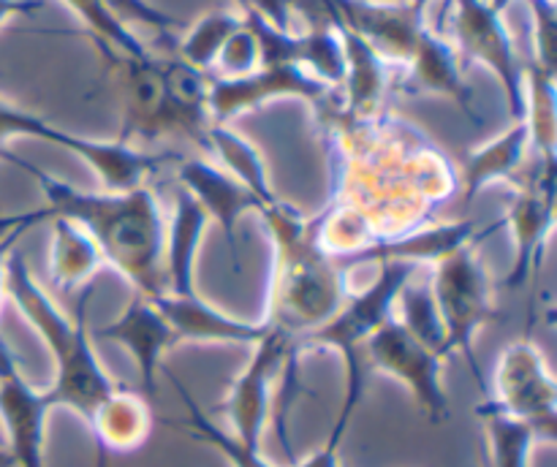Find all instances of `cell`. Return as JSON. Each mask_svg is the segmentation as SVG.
<instances>
[{
    "label": "cell",
    "instance_id": "277c9868",
    "mask_svg": "<svg viewBox=\"0 0 557 467\" xmlns=\"http://www.w3.org/2000/svg\"><path fill=\"white\" fill-rule=\"evenodd\" d=\"M92 288H96L92 282L82 288L74 315H65L44 291L41 282L33 277L30 266L20 253H11L5 261V296L41 337L54 362V380L44 391L52 407H69L76 416H82L85 424L92 411L120 386L103 369L90 329H87V302L92 296Z\"/></svg>",
    "mask_w": 557,
    "mask_h": 467
},
{
    "label": "cell",
    "instance_id": "9a60e30c",
    "mask_svg": "<svg viewBox=\"0 0 557 467\" xmlns=\"http://www.w3.org/2000/svg\"><path fill=\"white\" fill-rule=\"evenodd\" d=\"M504 223H493V226L482 228L479 220L473 217H457V220H441V223H428L422 228H413V231L397 234V237L379 239L375 244H370L368 250H362L354 258L343 261L341 266H346L348 272L359 264H384V261H397V264H413V266H433L441 258H446L449 253L460 250L462 244L482 242L487 234L498 231Z\"/></svg>",
    "mask_w": 557,
    "mask_h": 467
},
{
    "label": "cell",
    "instance_id": "52a82bcc",
    "mask_svg": "<svg viewBox=\"0 0 557 467\" xmlns=\"http://www.w3.org/2000/svg\"><path fill=\"white\" fill-rule=\"evenodd\" d=\"M449 41L457 49L462 71L482 63L504 87L511 123L525 119V65L520 63L504 14L490 0H444Z\"/></svg>",
    "mask_w": 557,
    "mask_h": 467
},
{
    "label": "cell",
    "instance_id": "ac0fdd59",
    "mask_svg": "<svg viewBox=\"0 0 557 467\" xmlns=\"http://www.w3.org/2000/svg\"><path fill=\"white\" fill-rule=\"evenodd\" d=\"M531 147L525 119L511 123L500 136H495L487 144L476 147L466 155L462 168L457 172V195L460 204L468 206L473 195L495 182H515L517 174L525 168V155Z\"/></svg>",
    "mask_w": 557,
    "mask_h": 467
},
{
    "label": "cell",
    "instance_id": "6da1fadb",
    "mask_svg": "<svg viewBox=\"0 0 557 467\" xmlns=\"http://www.w3.org/2000/svg\"><path fill=\"white\" fill-rule=\"evenodd\" d=\"M11 163L33 174L41 185L47 204L41 206L47 220L69 217L85 228L101 250L109 269L117 272L134 293L161 296L166 293L163 272V244H166V217L150 185L112 193V190H79L54 174L11 155Z\"/></svg>",
    "mask_w": 557,
    "mask_h": 467
},
{
    "label": "cell",
    "instance_id": "d6986e66",
    "mask_svg": "<svg viewBox=\"0 0 557 467\" xmlns=\"http://www.w3.org/2000/svg\"><path fill=\"white\" fill-rule=\"evenodd\" d=\"M207 226H210V217L196 204L194 195L188 190L177 188L172 220L166 226V244H163L166 293H174V296L199 293L196 291V258H199Z\"/></svg>",
    "mask_w": 557,
    "mask_h": 467
},
{
    "label": "cell",
    "instance_id": "8fae6325",
    "mask_svg": "<svg viewBox=\"0 0 557 467\" xmlns=\"http://www.w3.org/2000/svg\"><path fill=\"white\" fill-rule=\"evenodd\" d=\"M277 98H302V101L313 103L321 114L337 106L335 87L315 79L302 65H259L250 74L232 76V79L210 74L207 103H210L212 123L228 125V119L239 117L250 109L264 106L270 101H277Z\"/></svg>",
    "mask_w": 557,
    "mask_h": 467
},
{
    "label": "cell",
    "instance_id": "44dd1931",
    "mask_svg": "<svg viewBox=\"0 0 557 467\" xmlns=\"http://www.w3.org/2000/svg\"><path fill=\"white\" fill-rule=\"evenodd\" d=\"M101 269H107V261L90 234L69 217H52L49 277L58 291L69 296V293L90 286Z\"/></svg>",
    "mask_w": 557,
    "mask_h": 467
},
{
    "label": "cell",
    "instance_id": "83f0119b",
    "mask_svg": "<svg viewBox=\"0 0 557 467\" xmlns=\"http://www.w3.org/2000/svg\"><path fill=\"white\" fill-rule=\"evenodd\" d=\"M239 27H243V14H232V11H212V14H205L194 27H190L188 36L180 41L177 58L183 60V63H188L190 68L210 74V71L215 68V60L218 54H221L223 43H226Z\"/></svg>",
    "mask_w": 557,
    "mask_h": 467
},
{
    "label": "cell",
    "instance_id": "f546056e",
    "mask_svg": "<svg viewBox=\"0 0 557 467\" xmlns=\"http://www.w3.org/2000/svg\"><path fill=\"white\" fill-rule=\"evenodd\" d=\"M533 16V65L557 76V5L555 0H528Z\"/></svg>",
    "mask_w": 557,
    "mask_h": 467
},
{
    "label": "cell",
    "instance_id": "3957f363",
    "mask_svg": "<svg viewBox=\"0 0 557 467\" xmlns=\"http://www.w3.org/2000/svg\"><path fill=\"white\" fill-rule=\"evenodd\" d=\"M109 74L120 92V123L117 141L131 147L156 144L169 136H185L201 150H207V128L212 125L210 103V74L190 68L174 54H131L98 47Z\"/></svg>",
    "mask_w": 557,
    "mask_h": 467
},
{
    "label": "cell",
    "instance_id": "30bf717a",
    "mask_svg": "<svg viewBox=\"0 0 557 467\" xmlns=\"http://www.w3.org/2000/svg\"><path fill=\"white\" fill-rule=\"evenodd\" d=\"M511 185H515V195L509 199V210L500 223L509 226L511 239H515V264L504 277V286L509 291H520L539 272L544 250L555 231L557 163H542L536 157V163L531 168H522Z\"/></svg>",
    "mask_w": 557,
    "mask_h": 467
},
{
    "label": "cell",
    "instance_id": "74e56055",
    "mask_svg": "<svg viewBox=\"0 0 557 467\" xmlns=\"http://www.w3.org/2000/svg\"><path fill=\"white\" fill-rule=\"evenodd\" d=\"M411 3H413V5H419V9L428 11V5H430V3H435V0H411Z\"/></svg>",
    "mask_w": 557,
    "mask_h": 467
},
{
    "label": "cell",
    "instance_id": "5bb4252c",
    "mask_svg": "<svg viewBox=\"0 0 557 467\" xmlns=\"http://www.w3.org/2000/svg\"><path fill=\"white\" fill-rule=\"evenodd\" d=\"M174 166H177L174 168V177H177L180 188L188 190L196 199V204L205 210V215L221 226L223 237H226L228 248H232L234 266L243 264L237 239L239 220H243L248 212H256V215H259V210L264 204H261L243 182H237L226 168L207 161V157L180 155L177 161H174Z\"/></svg>",
    "mask_w": 557,
    "mask_h": 467
},
{
    "label": "cell",
    "instance_id": "ffe728a7",
    "mask_svg": "<svg viewBox=\"0 0 557 467\" xmlns=\"http://www.w3.org/2000/svg\"><path fill=\"white\" fill-rule=\"evenodd\" d=\"M98 456L101 454H131L141 449L150 438L152 413L150 402L141 391H128L123 386L112 391L87 418Z\"/></svg>",
    "mask_w": 557,
    "mask_h": 467
},
{
    "label": "cell",
    "instance_id": "8992f818",
    "mask_svg": "<svg viewBox=\"0 0 557 467\" xmlns=\"http://www.w3.org/2000/svg\"><path fill=\"white\" fill-rule=\"evenodd\" d=\"M430 291L446 329V351L449 356L460 351L471 364L473 375L484 386L482 367L473 353L476 335L498 320V307L493 299V282L479 258V242L462 244L460 250L430 266Z\"/></svg>",
    "mask_w": 557,
    "mask_h": 467
},
{
    "label": "cell",
    "instance_id": "d590c367",
    "mask_svg": "<svg viewBox=\"0 0 557 467\" xmlns=\"http://www.w3.org/2000/svg\"><path fill=\"white\" fill-rule=\"evenodd\" d=\"M490 3H493V5H495V9H498V11H500V14H504V11H506V9H509V3H515V0H490Z\"/></svg>",
    "mask_w": 557,
    "mask_h": 467
},
{
    "label": "cell",
    "instance_id": "836d02e7",
    "mask_svg": "<svg viewBox=\"0 0 557 467\" xmlns=\"http://www.w3.org/2000/svg\"><path fill=\"white\" fill-rule=\"evenodd\" d=\"M3 220L9 223V228L0 231V307H3V299H5V261H9L11 253H14L16 239H20L27 228H33L36 223L44 220V212L41 206H38V210L20 212V215H5Z\"/></svg>",
    "mask_w": 557,
    "mask_h": 467
},
{
    "label": "cell",
    "instance_id": "484cf974",
    "mask_svg": "<svg viewBox=\"0 0 557 467\" xmlns=\"http://www.w3.org/2000/svg\"><path fill=\"white\" fill-rule=\"evenodd\" d=\"M476 413L484 421V432H487V467H531L533 445L539 443L536 432L528 424L506 416L504 411L493 407L487 400L479 402Z\"/></svg>",
    "mask_w": 557,
    "mask_h": 467
},
{
    "label": "cell",
    "instance_id": "5b68a950",
    "mask_svg": "<svg viewBox=\"0 0 557 467\" xmlns=\"http://www.w3.org/2000/svg\"><path fill=\"white\" fill-rule=\"evenodd\" d=\"M379 266V275L364 288H351L346 302L341 304L335 315L319 329L308 331L297 340V351H335L346 367V394L364 396L368 383V367H364L362 348L368 337L395 315V299L400 288L419 272L413 264H397L384 261Z\"/></svg>",
    "mask_w": 557,
    "mask_h": 467
},
{
    "label": "cell",
    "instance_id": "603a6c76",
    "mask_svg": "<svg viewBox=\"0 0 557 467\" xmlns=\"http://www.w3.org/2000/svg\"><path fill=\"white\" fill-rule=\"evenodd\" d=\"M20 136H30V139H41L54 147H63V150L82 157L85 163H90L98 150V139L69 134V130L58 128V125H52L49 119H44L41 114L14 106V103L5 101V98L0 96V161L11 163V155H14V152L9 150V141L20 139Z\"/></svg>",
    "mask_w": 557,
    "mask_h": 467
},
{
    "label": "cell",
    "instance_id": "d6a6232c",
    "mask_svg": "<svg viewBox=\"0 0 557 467\" xmlns=\"http://www.w3.org/2000/svg\"><path fill=\"white\" fill-rule=\"evenodd\" d=\"M351 418H354V413L346 411V407H341V413H337L335 424H332V429H330V438L324 440V445H319L313 454L305 456V459L297 462L294 467H343L341 465V445H343V438H346V429H348V424H351Z\"/></svg>",
    "mask_w": 557,
    "mask_h": 467
},
{
    "label": "cell",
    "instance_id": "4316f807",
    "mask_svg": "<svg viewBox=\"0 0 557 467\" xmlns=\"http://www.w3.org/2000/svg\"><path fill=\"white\" fill-rule=\"evenodd\" d=\"M413 277L400 288V293H397L395 318L400 320L417 340H422L424 345L449 358V351H446V329L444 320H441L438 315V307H435L430 280L413 282Z\"/></svg>",
    "mask_w": 557,
    "mask_h": 467
},
{
    "label": "cell",
    "instance_id": "4dcf8cb0",
    "mask_svg": "<svg viewBox=\"0 0 557 467\" xmlns=\"http://www.w3.org/2000/svg\"><path fill=\"white\" fill-rule=\"evenodd\" d=\"M256 68H259V43H256V36L243 22V27L223 43L221 54H218L215 60V68L212 71H218L215 76L232 79V76H245Z\"/></svg>",
    "mask_w": 557,
    "mask_h": 467
},
{
    "label": "cell",
    "instance_id": "7a4b0ae2",
    "mask_svg": "<svg viewBox=\"0 0 557 467\" xmlns=\"http://www.w3.org/2000/svg\"><path fill=\"white\" fill-rule=\"evenodd\" d=\"M272 239V272L261 324L299 340L324 326L351 293V272L324 250L319 220L275 199L259 210Z\"/></svg>",
    "mask_w": 557,
    "mask_h": 467
},
{
    "label": "cell",
    "instance_id": "e0dca14e",
    "mask_svg": "<svg viewBox=\"0 0 557 467\" xmlns=\"http://www.w3.org/2000/svg\"><path fill=\"white\" fill-rule=\"evenodd\" d=\"M158 310L163 313L166 324L172 326V335L177 345L183 342H232V345H256L267 335V326L261 320L234 318L223 313L215 304L207 302L201 293L194 296H174L161 293L152 296Z\"/></svg>",
    "mask_w": 557,
    "mask_h": 467
},
{
    "label": "cell",
    "instance_id": "7402d4cb",
    "mask_svg": "<svg viewBox=\"0 0 557 467\" xmlns=\"http://www.w3.org/2000/svg\"><path fill=\"white\" fill-rule=\"evenodd\" d=\"M205 152H212V155L221 161V168H226L237 182H243L264 206L277 199V193L272 190L270 172H267V163L264 157H261V152L234 128H228V125L223 123H212L210 128H207Z\"/></svg>",
    "mask_w": 557,
    "mask_h": 467
},
{
    "label": "cell",
    "instance_id": "9c48e42d",
    "mask_svg": "<svg viewBox=\"0 0 557 467\" xmlns=\"http://www.w3.org/2000/svg\"><path fill=\"white\" fill-rule=\"evenodd\" d=\"M362 358L368 369L400 380L411 391L413 402H417L428 421L444 424L451 416L449 396H446L444 383H441V369H444L446 356H441L438 351L417 340L395 315L386 318L368 337L362 348Z\"/></svg>",
    "mask_w": 557,
    "mask_h": 467
},
{
    "label": "cell",
    "instance_id": "2e32d148",
    "mask_svg": "<svg viewBox=\"0 0 557 467\" xmlns=\"http://www.w3.org/2000/svg\"><path fill=\"white\" fill-rule=\"evenodd\" d=\"M98 337L114 345H123L131 353L139 373V389L141 394L156 396L158 391V369H161L163 356L172 348H177L172 335V326L166 324L163 313L150 296L134 293L128 307L109 320L107 326L98 329Z\"/></svg>",
    "mask_w": 557,
    "mask_h": 467
},
{
    "label": "cell",
    "instance_id": "cb8c5ba5",
    "mask_svg": "<svg viewBox=\"0 0 557 467\" xmlns=\"http://www.w3.org/2000/svg\"><path fill=\"white\" fill-rule=\"evenodd\" d=\"M525 125L539 161L557 163L555 74H547L533 63L525 65Z\"/></svg>",
    "mask_w": 557,
    "mask_h": 467
},
{
    "label": "cell",
    "instance_id": "8d00e7d4",
    "mask_svg": "<svg viewBox=\"0 0 557 467\" xmlns=\"http://www.w3.org/2000/svg\"><path fill=\"white\" fill-rule=\"evenodd\" d=\"M0 467H14V462H11L9 451H0Z\"/></svg>",
    "mask_w": 557,
    "mask_h": 467
},
{
    "label": "cell",
    "instance_id": "ba28073f",
    "mask_svg": "<svg viewBox=\"0 0 557 467\" xmlns=\"http://www.w3.org/2000/svg\"><path fill=\"white\" fill-rule=\"evenodd\" d=\"M484 400L506 416L528 424L539 443L557 438V380L542 348L517 340L500 351L493 373V394Z\"/></svg>",
    "mask_w": 557,
    "mask_h": 467
},
{
    "label": "cell",
    "instance_id": "f1b7e54d",
    "mask_svg": "<svg viewBox=\"0 0 557 467\" xmlns=\"http://www.w3.org/2000/svg\"><path fill=\"white\" fill-rule=\"evenodd\" d=\"M63 3L79 16L96 47H109L114 52L131 54V58H145V54H150L145 41L109 11V5L103 0H63Z\"/></svg>",
    "mask_w": 557,
    "mask_h": 467
},
{
    "label": "cell",
    "instance_id": "e575fe53",
    "mask_svg": "<svg viewBox=\"0 0 557 467\" xmlns=\"http://www.w3.org/2000/svg\"><path fill=\"white\" fill-rule=\"evenodd\" d=\"M41 0H0V27L11 20V16L20 14H33V11H41Z\"/></svg>",
    "mask_w": 557,
    "mask_h": 467
},
{
    "label": "cell",
    "instance_id": "1f68e13d",
    "mask_svg": "<svg viewBox=\"0 0 557 467\" xmlns=\"http://www.w3.org/2000/svg\"><path fill=\"white\" fill-rule=\"evenodd\" d=\"M103 3H107L109 11H112V14L117 16L120 22H125V25L150 27V30L166 36L169 41H172L174 27L183 25L177 16H172V14H166V11L156 9V5L147 3V0H103Z\"/></svg>",
    "mask_w": 557,
    "mask_h": 467
},
{
    "label": "cell",
    "instance_id": "4fadbf2b",
    "mask_svg": "<svg viewBox=\"0 0 557 467\" xmlns=\"http://www.w3.org/2000/svg\"><path fill=\"white\" fill-rule=\"evenodd\" d=\"M52 411L47 391L25 378L20 358L0 335V424L9 438L14 467H44L47 416Z\"/></svg>",
    "mask_w": 557,
    "mask_h": 467
},
{
    "label": "cell",
    "instance_id": "7c38bea8",
    "mask_svg": "<svg viewBox=\"0 0 557 467\" xmlns=\"http://www.w3.org/2000/svg\"><path fill=\"white\" fill-rule=\"evenodd\" d=\"M250 353V362L243 373L228 386L226 400L218 405V411L228 418L232 432L250 449H261V434L272 411V383L277 373L286 369L299 356L297 340L286 331L267 326V335L261 337Z\"/></svg>",
    "mask_w": 557,
    "mask_h": 467
},
{
    "label": "cell",
    "instance_id": "d4e9b609",
    "mask_svg": "<svg viewBox=\"0 0 557 467\" xmlns=\"http://www.w3.org/2000/svg\"><path fill=\"white\" fill-rule=\"evenodd\" d=\"M172 383L177 386L180 400H183L185 405V418L183 421H174L177 427H183L185 432L194 434L199 443L215 449L232 467H275L264 454H261V449H250V445H245L237 434L226 432V429L218 427L215 421H210V416L196 405L194 396L188 394V389H185L174 375H172Z\"/></svg>",
    "mask_w": 557,
    "mask_h": 467
}]
</instances>
